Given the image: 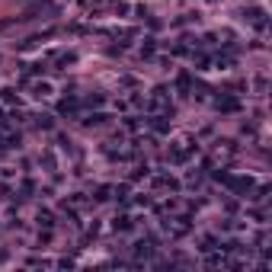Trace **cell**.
Here are the masks:
<instances>
[{
    "label": "cell",
    "instance_id": "obj_9",
    "mask_svg": "<svg viewBox=\"0 0 272 272\" xmlns=\"http://www.w3.org/2000/svg\"><path fill=\"white\" fill-rule=\"evenodd\" d=\"M147 125L154 128V132H167V128H170L167 122H163V115H151V119H147Z\"/></svg>",
    "mask_w": 272,
    "mask_h": 272
},
{
    "label": "cell",
    "instance_id": "obj_7",
    "mask_svg": "<svg viewBox=\"0 0 272 272\" xmlns=\"http://www.w3.org/2000/svg\"><path fill=\"white\" fill-rule=\"evenodd\" d=\"M215 106H218L221 112H234L240 103H237V100H231V96H221V100H215Z\"/></svg>",
    "mask_w": 272,
    "mask_h": 272
},
{
    "label": "cell",
    "instance_id": "obj_4",
    "mask_svg": "<svg viewBox=\"0 0 272 272\" xmlns=\"http://www.w3.org/2000/svg\"><path fill=\"white\" fill-rule=\"evenodd\" d=\"M163 231L173 234V237H180V234L189 231V218H167V221H163Z\"/></svg>",
    "mask_w": 272,
    "mask_h": 272
},
{
    "label": "cell",
    "instance_id": "obj_6",
    "mask_svg": "<svg viewBox=\"0 0 272 272\" xmlns=\"http://www.w3.org/2000/svg\"><path fill=\"white\" fill-rule=\"evenodd\" d=\"M112 228L125 234V231H132V228H135V218H132V215H119V218H115V224H112Z\"/></svg>",
    "mask_w": 272,
    "mask_h": 272
},
{
    "label": "cell",
    "instance_id": "obj_3",
    "mask_svg": "<svg viewBox=\"0 0 272 272\" xmlns=\"http://www.w3.org/2000/svg\"><path fill=\"white\" fill-rule=\"evenodd\" d=\"M147 109H151V112L170 109V93H167V87H157V90L151 93V100H147Z\"/></svg>",
    "mask_w": 272,
    "mask_h": 272
},
{
    "label": "cell",
    "instance_id": "obj_8",
    "mask_svg": "<svg viewBox=\"0 0 272 272\" xmlns=\"http://www.w3.org/2000/svg\"><path fill=\"white\" fill-rule=\"evenodd\" d=\"M154 186H160V189H176V180L167 173H160V176H154Z\"/></svg>",
    "mask_w": 272,
    "mask_h": 272
},
{
    "label": "cell",
    "instance_id": "obj_1",
    "mask_svg": "<svg viewBox=\"0 0 272 272\" xmlns=\"http://www.w3.org/2000/svg\"><path fill=\"white\" fill-rule=\"evenodd\" d=\"M195 151H199V144L192 138H180V141H173L170 144V163L173 167H183V163H189L195 157Z\"/></svg>",
    "mask_w": 272,
    "mask_h": 272
},
{
    "label": "cell",
    "instance_id": "obj_2",
    "mask_svg": "<svg viewBox=\"0 0 272 272\" xmlns=\"http://www.w3.org/2000/svg\"><path fill=\"white\" fill-rule=\"evenodd\" d=\"M243 19L250 22L256 32H266V29H269V16H266V10H263V7H250V10H243Z\"/></svg>",
    "mask_w": 272,
    "mask_h": 272
},
{
    "label": "cell",
    "instance_id": "obj_10",
    "mask_svg": "<svg viewBox=\"0 0 272 272\" xmlns=\"http://www.w3.org/2000/svg\"><path fill=\"white\" fill-rule=\"evenodd\" d=\"M35 221H39L45 231H52V224H55V221H52V211H39V215H35Z\"/></svg>",
    "mask_w": 272,
    "mask_h": 272
},
{
    "label": "cell",
    "instance_id": "obj_5",
    "mask_svg": "<svg viewBox=\"0 0 272 272\" xmlns=\"http://www.w3.org/2000/svg\"><path fill=\"white\" fill-rule=\"evenodd\" d=\"M29 90H32V96H35V100H48V96H52V84H45V80L32 84Z\"/></svg>",
    "mask_w": 272,
    "mask_h": 272
}]
</instances>
